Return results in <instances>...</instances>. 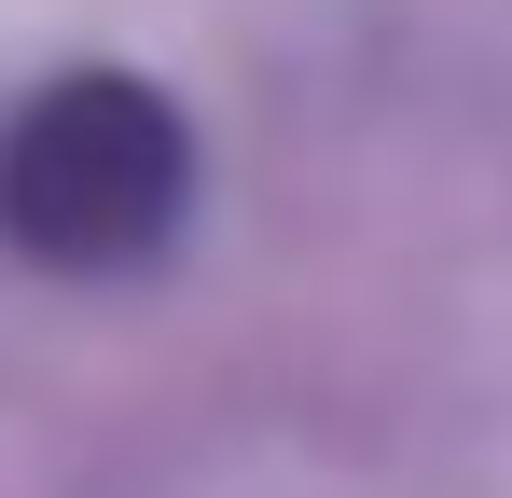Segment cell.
Instances as JSON below:
<instances>
[{
    "label": "cell",
    "instance_id": "obj_1",
    "mask_svg": "<svg viewBox=\"0 0 512 498\" xmlns=\"http://www.w3.org/2000/svg\"><path fill=\"white\" fill-rule=\"evenodd\" d=\"M180 222V111L125 70H70L42 83L0 139V236L28 263H139Z\"/></svg>",
    "mask_w": 512,
    "mask_h": 498
}]
</instances>
